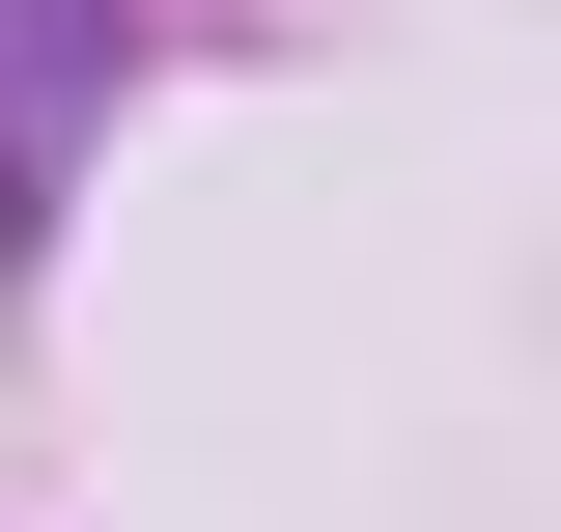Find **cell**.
Instances as JSON below:
<instances>
[{"label":"cell","mask_w":561,"mask_h":532,"mask_svg":"<svg viewBox=\"0 0 561 532\" xmlns=\"http://www.w3.org/2000/svg\"><path fill=\"white\" fill-rule=\"evenodd\" d=\"M113 57V0H0V253H28V169H57V84Z\"/></svg>","instance_id":"cell-1"}]
</instances>
